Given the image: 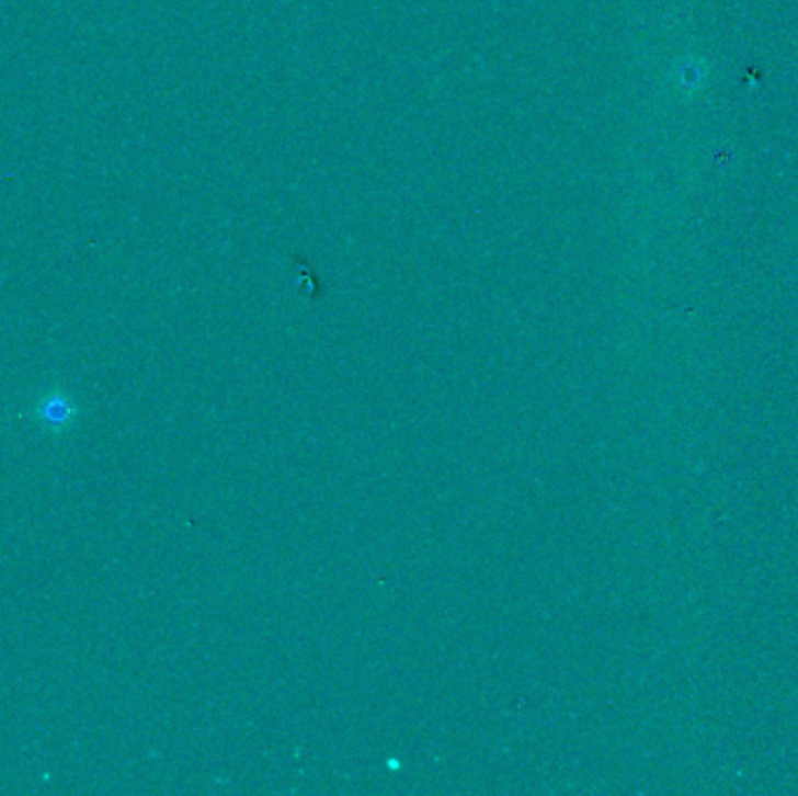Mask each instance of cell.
<instances>
[{"label": "cell", "instance_id": "cell-1", "mask_svg": "<svg viewBox=\"0 0 798 796\" xmlns=\"http://www.w3.org/2000/svg\"><path fill=\"white\" fill-rule=\"evenodd\" d=\"M35 416H38V421L47 430L61 432L78 416V407L70 402L68 395H64L61 390H54L47 397H43L41 405L35 407Z\"/></svg>", "mask_w": 798, "mask_h": 796}]
</instances>
